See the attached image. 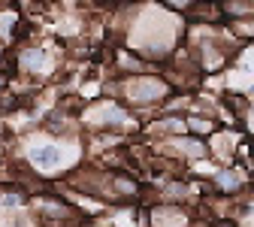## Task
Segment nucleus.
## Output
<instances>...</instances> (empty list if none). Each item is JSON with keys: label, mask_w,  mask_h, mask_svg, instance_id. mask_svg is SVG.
Listing matches in <instances>:
<instances>
[{"label": "nucleus", "mask_w": 254, "mask_h": 227, "mask_svg": "<svg viewBox=\"0 0 254 227\" xmlns=\"http://www.w3.org/2000/svg\"><path fill=\"white\" fill-rule=\"evenodd\" d=\"M106 94L124 97L130 106H157L173 94V88L167 85L164 76L145 73V76H121V82H109Z\"/></svg>", "instance_id": "1"}, {"label": "nucleus", "mask_w": 254, "mask_h": 227, "mask_svg": "<svg viewBox=\"0 0 254 227\" xmlns=\"http://www.w3.org/2000/svg\"><path fill=\"white\" fill-rule=\"evenodd\" d=\"M127 121V109L118 103V100H97L94 106L85 109V124L97 127V134H106V131H121V124Z\"/></svg>", "instance_id": "2"}, {"label": "nucleus", "mask_w": 254, "mask_h": 227, "mask_svg": "<svg viewBox=\"0 0 254 227\" xmlns=\"http://www.w3.org/2000/svg\"><path fill=\"white\" fill-rule=\"evenodd\" d=\"M145 224L148 227H190L194 224V215L179 203H157L148 209Z\"/></svg>", "instance_id": "3"}, {"label": "nucleus", "mask_w": 254, "mask_h": 227, "mask_svg": "<svg viewBox=\"0 0 254 227\" xmlns=\"http://www.w3.org/2000/svg\"><path fill=\"white\" fill-rule=\"evenodd\" d=\"M30 167H37L43 173H58L64 170L67 164H64V151L55 140H49L46 146H37V149H30Z\"/></svg>", "instance_id": "4"}, {"label": "nucleus", "mask_w": 254, "mask_h": 227, "mask_svg": "<svg viewBox=\"0 0 254 227\" xmlns=\"http://www.w3.org/2000/svg\"><path fill=\"white\" fill-rule=\"evenodd\" d=\"M15 67L21 73H52V55L43 46H27L15 55Z\"/></svg>", "instance_id": "5"}, {"label": "nucleus", "mask_w": 254, "mask_h": 227, "mask_svg": "<svg viewBox=\"0 0 254 227\" xmlns=\"http://www.w3.org/2000/svg\"><path fill=\"white\" fill-rule=\"evenodd\" d=\"M239 191H242V173H239L233 164L221 167V170L215 173V179H212V194H224V197H233V194H239Z\"/></svg>", "instance_id": "6"}, {"label": "nucleus", "mask_w": 254, "mask_h": 227, "mask_svg": "<svg viewBox=\"0 0 254 227\" xmlns=\"http://www.w3.org/2000/svg\"><path fill=\"white\" fill-rule=\"evenodd\" d=\"M164 151L182 154V157H188V160L206 157V140H194V137H170V143L164 146Z\"/></svg>", "instance_id": "7"}, {"label": "nucleus", "mask_w": 254, "mask_h": 227, "mask_svg": "<svg viewBox=\"0 0 254 227\" xmlns=\"http://www.w3.org/2000/svg\"><path fill=\"white\" fill-rule=\"evenodd\" d=\"M185 127H188L190 134H194V140H200V137H212V134L218 131V124H215L212 115H188V118H185Z\"/></svg>", "instance_id": "8"}, {"label": "nucleus", "mask_w": 254, "mask_h": 227, "mask_svg": "<svg viewBox=\"0 0 254 227\" xmlns=\"http://www.w3.org/2000/svg\"><path fill=\"white\" fill-rule=\"evenodd\" d=\"M251 9H254L251 0H245V3H218L221 18H227V21H239L242 15H245V18H251Z\"/></svg>", "instance_id": "9"}, {"label": "nucleus", "mask_w": 254, "mask_h": 227, "mask_svg": "<svg viewBox=\"0 0 254 227\" xmlns=\"http://www.w3.org/2000/svg\"><path fill=\"white\" fill-rule=\"evenodd\" d=\"M209 227H239L236 221H230V218H218V221H212Z\"/></svg>", "instance_id": "10"}, {"label": "nucleus", "mask_w": 254, "mask_h": 227, "mask_svg": "<svg viewBox=\"0 0 254 227\" xmlns=\"http://www.w3.org/2000/svg\"><path fill=\"white\" fill-rule=\"evenodd\" d=\"M0 131H3V118H0Z\"/></svg>", "instance_id": "11"}]
</instances>
